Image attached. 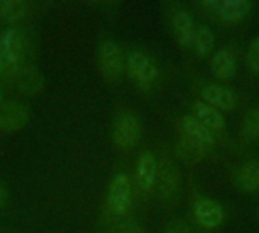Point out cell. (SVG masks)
I'll return each instance as SVG.
<instances>
[{"mask_svg": "<svg viewBox=\"0 0 259 233\" xmlns=\"http://www.w3.org/2000/svg\"><path fill=\"white\" fill-rule=\"evenodd\" d=\"M202 97L206 105L215 108L217 111H232L237 106V96L226 86L208 85L202 91Z\"/></svg>", "mask_w": 259, "mask_h": 233, "instance_id": "cell-13", "label": "cell"}, {"mask_svg": "<svg viewBox=\"0 0 259 233\" xmlns=\"http://www.w3.org/2000/svg\"><path fill=\"white\" fill-rule=\"evenodd\" d=\"M99 67L102 76L108 82H117L123 76V53L118 44L105 41L99 49Z\"/></svg>", "mask_w": 259, "mask_h": 233, "instance_id": "cell-3", "label": "cell"}, {"mask_svg": "<svg viewBox=\"0 0 259 233\" xmlns=\"http://www.w3.org/2000/svg\"><path fill=\"white\" fill-rule=\"evenodd\" d=\"M212 71L222 80H229L237 73V59L228 49H220L212 56Z\"/></svg>", "mask_w": 259, "mask_h": 233, "instance_id": "cell-15", "label": "cell"}, {"mask_svg": "<svg viewBox=\"0 0 259 233\" xmlns=\"http://www.w3.org/2000/svg\"><path fill=\"white\" fill-rule=\"evenodd\" d=\"M235 187L243 193H252L259 188V162L252 161L241 165L235 173Z\"/></svg>", "mask_w": 259, "mask_h": 233, "instance_id": "cell-16", "label": "cell"}, {"mask_svg": "<svg viewBox=\"0 0 259 233\" xmlns=\"http://www.w3.org/2000/svg\"><path fill=\"white\" fill-rule=\"evenodd\" d=\"M194 215L200 226L206 229H215L219 227L225 220L223 208L212 199L202 197L194 205Z\"/></svg>", "mask_w": 259, "mask_h": 233, "instance_id": "cell-10", "label": "cell"}, {"mask_svg": "<svg viewBox=\"0 0 259 233\" xmlns=\"http://www.w3.org/2000/svg\"><path fill=\"white\" fill-rule=\"evenodd\" d=\"M127 71L135 83L143 89H150L158 79L155 62L141 52H131L127 56Z\"/></svg>", "mask_w": 259, "mask_h": 233, "instance_id": "cell-1", "label": "cell"}, {"mask_svg": "<svg viewBox=\"0 0 259 233\" xmlns=\"http://www.w3.org/2000/svg\"><path fill=\"white\" fill-rule=\"evenodd\" d=\"M208 152L209 150L200 147L199 144L190 141L185 136H182L178 143V155L181 156V159H184L185 162H190V164L200 162L208 155Z\"/></svg>", "mask_w": 259, "mask_h": 233, "instance_id": "cell-18", "label": "cell"}, {"mask_svg": "<svg viewBox=\"0 0 259 233\" xmlns=\"http://www.w3.org/2000/svg\"><path fill=\"white\" fill-rule=\"evenodd\" d=\"M193 117L200 121L208 130H211L214 135L220 133L225 130L226 124H225V118L220 114V111H217L215 108L206 105L205 102H197L193 106Z\"/></svg>", "mask_w": 259, "mask_h": 233, "instance_id": "cell-14", "label": "cell"}, {"mask_svg": "<svg viewBox=\"0 0 259 233\" xmlns=\"http://www.w3.org/2000/svg\"><path fill=\"white\" fill-rule=\"evenodd\" d=\"M165 233H193L191 227L182 220H173L168 223Z\"/></svg>", "mask_w": 259, "mask_h": 233, "instance_id": "cell-22", "label": "cell"}, {"mask_svg": "<svg viewBox=\"0 0 259 233\" xmlns=\"http://www.w3.org/2000/svg\"><path fill=\"white\" fill-rule=\"evenodd\" d=\"M135 176H137L138 187L144 193L153 190V187L156 185V177H158V162L152 153L144 152L140 156L137 162V168H135Z\"/></svg>", "mask_w": 259, "mask_h": 233, "instance_id": "cell-11", "label": "cell"}, {"mask_svg": "<svg viewBox=\"0 0 259 233\" xmlns=\"http://www.w3.org/2000/svg\"><path fill=\"white\" fill-rule=\"evenodd\" d=\"M214 44H215V39H214L212 30H209V29L205 27V26H196L194 36H193V39H191L190 49H193L196 55L205 56V55H208V53L212 52Z\"/></svg>", "mask_w": 259, "mask_h": 233, "instance_id": "cell-17", "label": "cell"}, {"mask_svg": "<svg viewBox=\"0 0 259 233\" xmlns=\"http://www.w3.org/2000/svg\"><path fill=\"white\" fill-rule=\"evenodd\" d=\"M0 103H2V89H0Z\"/></svg>", "mask_w": 259, "mask_h": 233, "instance_id": "cell-25", "label": "cell"}, {"mask_svg": "<svg viewBox=\"0 0 259 233\" xmlns=\"http://www.w3.org/2000/svg\"><path fill=\"white\" fill-rule=\"evenodd\" d=\"M156 183L159 187L161 197L167 202H175L181 194V174L175 164L162 162L158 165Z\"/></svg>", "mask_w": 259, "mask_h": 233, "instance_id": "cell-7", "label": "cell"}, {"mask_svg": "<svg viewBox=\"0 0 259 233\" xmlns=\"http://www.w3.org/2000/svg\"><path fill=\"white\" fill-rule=\"evenodd\" d=\"M247 65L253 73H259V36L253 39L247 52Z\"/></svg>", "mask_w": 259, "mask_h": 233, "instance_id": "cell-21", "label": "cell"}, {"mask_svg": "<svg viewBox=\"0 0 259 233\" xmlns=\"http://www.w3.org/2000/svg\"><path fill=\"white\" fill-rule=\"evenodd\" d=\"M202 6L223 21H238L249 15L252 3L249 0H205Z\"/></svg>", "mask_w": 259, "mask_h": 233, "instance_id": "cell-4", "label": "cell"}, {"mask_svg": "<svg viewBox=\"0 0 259 233\" xmlns=\"http://www.w3.org/2000/svg\"><path fill=\"white\" fill-rule=\"evenodd\" d=\"M6 199H8V190H6V187L0 182V208L6 203Z\"/></svg>", "mask_w": 259, "mask_h": 233, "instance_id": "cell-24", "label": "cell"}, {"mask_svg": "<svg viewBox=\"0 0 259 233\" xmlns=\"http://www.w3.org/2000/svg\"><path fill=\"white\" fill-rule=\"evenodd\" d=\"M8 74H11V79L15 83L14 86L17 89H20L21 92H24V94L33 96V94H36V92H39L42 89L44 79H42L41 73L33 67H20V65H17Z\"/></svg>", "mask_w": 259, "mask_h": 233, "instance_id": "cell-9", "label": "cell"}, {"mask_svg": "<svg viewBox=\"0 0 259 233\" xmlns=\"http://www.w3.org/2000/svg\"><path fill=\"white\" fill-rule=\"evenodd\" d=\"M181 127H182V136H185L190 141L199 144L200 147L209 150L214 146V133L211 130H208L193 115H185L182 118Z\"/></svg>", "mask_w": 259, "mask_h": 233, "instance_id": "cell-12", "label": "cell"}, {"mask_svg": "<svg viewBox=\"0 0 259 233\" xmlns=\"http://www.w3.org/2000/svg\"><path fill=\"white\" fill-rule=\"evenodd\" d=\"M112 233H147L137 223H123L112 229Z\"/></svg>", "mask_w": 259, "mask_h": 233, "instance_id": "cell-23", "label": "cell"}, {"mask_svg": "<svg viewBox=\"0 0 259 233\" xmlns=\"http://www.w3.org/2000/svg\"><path fill=\"white\" fill-rule=\"evenodd\" d=\"M27 12V6L21 0H2L0 2V18L14 23L21 20Z\"/></svg>", "mask_w": 259, "mask_h": 233, "instance_id": "cell-19", "label": "cell"}, {"mask_svg": "<svg viewBox=\"0 0 259 233\" xmlns=\"http://www.w3.org/2000/svg\"><path fill=\"white\" fill-rule=\"evenodd\" d=\"M131 205V180L126 174H117L108 191V209L114 215H123Z\"/></svg>", "mask_w": 259, "mask_h": 233, "instance_id": "cell-5", "label": "cell"}, {"mask_svg": "<svg viewBox=\"0 0 259 233\" xmlns=\"http://www.w3.org/2000/svg\"><path fill=\"white\" fill-rule=\"evenodd\" d=\"M140 136H141L140 120L131 112L120 114L114 123V130H112V138L115 146L129 150L138 144Z\"/></svg>", "mask_w": 259, "mask_h": 233, "instance_id": "cell-2", "label": "cell"}, {"mask_svg": "<svg viewBox=\"0 0 259 233\" xmlns=\"http://www.w3.org/2000/svg\"><path fill=\"white\" fill-rule=\"evenodd\" d=\"M241 135L247 141H259V108L250 109L241 123Z\"/></svg>", "mask_w": 259, "mask_h": 233, "instance_id": "cell-20", "label": "cell"}, {"mask_svg": "<svg viewBox=\"0 0 259 233\" xmlns=\"http://www.w3.org/2000/svg\"><path fill=\"white\" fill-rule=\"evenodd\" d=\"M30 120L29 109L17 102H8L0 105V130L14 133L21 130Z\"/></svg>", "mask_w": 259, "mask_h": 233, "instance_id": "cell-6", "label": "cell"}, {"mask_svg": "<svg viewBox=\"0 0 259 233\" xmlns=\"http://www.w3.org/2000/svg\"><path fill=\"white\" fill-rule=\"evenodd\" d=\"M170 26H171V30H173L176 39L184 47H190L191 39L194 36V30H196V23H194L191 14L188 11H185L184 8L175 6L170 11Z\"/></svg>", "mask_w": 259, "mask_h": 233, "instance_id": "cell-8", "label": "cell"}]
</instances>
